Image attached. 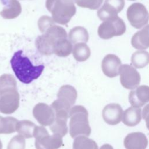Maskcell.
<instances>
[{"label":"cell","instance_id":"obj_26","mask_svg":"<svg viewBox=\"0 0 149 149\" xmlns=\"http://www.w3.org/2000/svg\"><path fill=\"white\" fill-rule=\"evenodd\" d=\"M132 65L136 68H143L149 62V55L145 51H138L134 52L131 57Z\"/></svg>","mask_w":149,"mask_h":149},{"label":"cell","instance_id":"obj_13","mask_svg":"<svg viewBox=\"0 0 149 149\" xmlns=\"http://www.w3.org/2000/svg\"><path fill=\"white\" fill-rule=\"evenodd\" d=\"M102 114L104 120L107 124L116 125L122 120L123 109L119 104L111 103L104 107Z\"/></svg>","mask_w":149,"mask_h":149},{"label":"cell","instance_id":"obj_20","mask_svg":"<svg viewBox=\"0 0 149 149\" xmlns=\"http://www.w3.org/2000/svg\"><path fill=\"white\" fill-rule=\"evenodd\" d=\"M132 46L137 49L143 50L148 47V26L136 33L131 40Z\"/></svg>","mask_w":149,"mask_h":149},{"label":"cell","instance_id":"obj_4","mask_svg":"<svg viewBox=\"0 0 149 149\" xmlns=\"http://www.w3.org/2000/svg\"><path fill=\"white\" fill-rule=\"evenodd\" d=\"M45 6L54 22L63 25L69 22L76 11L74 3L70 0H46Z\"/></svg>","mask_w":149,"mask_h":149},{"label":"cell","instance_id":"obj_18","mask_svg":"<svg viewBox=\"0 0 149 149\" xmlns=\"http://www.w3.org/2000/svg\"><path fill=\"white\" fill-rule=\"evenodd\" d=\"M3 4L5 6L0 12V15L3 19H13L21 13L22 6L17 0H6Z\"/></svg>","mask_w":149,"mask_h":149},{"label":"cell","instance_id":"obj_31","mask_svg":"<svg viewBox=\"0 0 149 149\" xmlns=\"http://www.w3.org/2000/svg\"><path fill=\"white\" fill-rule=\"evenodd\" d=\"M100 149H113V148L110 144H105L101 147Z\"/></svg>","mask_w":149,"mask_h":149},{"label":"cell","instance_id":"obj_28","mask_svg":"<svg viewBox=\"0 0 149 149\" xmlns=\"http://www.w3.org/2000/svg\"><path fill=\"white\" fill-rule=\"evenodd\" d=\"M79 6L88 8L91 10L97 9L102 4L103 0H70Z\"/></svg>","mask_w":149,"mask_h":149},{"label":"cell","instance_id":"obj_9","mask_svg":"<svg viewBox=\"0 0 149 149\" xmlns=\"http://www.w3.org/2000/svg\"><path fill=\"white\" fill-rule=\"evenodd\" d=\"M119 74L120 83L126 89H134L140 83V75L132 65L127 64L121 65L119 69Z\"/></svg>","mask_w":149,"mask_h":149},{"label":"cell","instance_id":"obj_11","mask_svg":"<svg viewBox=\"0 0 149 149\" xmlns=\"http://www.w3.org/2000/svg\"><path fill=\"white\" fill-rule=\"evenodd\" d=\"M124 6V0H105L104 5L97 11V16L102 21L110 19L117 16Z\"/></svg>","mask_w":149,"mask_h":149},{"label":"cell","instance_id":"obj_32","mask_svg":"<svg viewBox=\"0 0 149 149\" xmlns=\"http://www.w3.org/2000/svg\"><path fill=\"white\" fill-rule=\"evenodd\" d=\"M0 149H2V144L0 140Z\"/></svg>","mask_w":149,"mask_h":149},{"label":"cell","instance_id":"obj_5","mask_svg":"<svg viewBox=\"0 0 149 149\" xmlns=\"http://www.w3.org/2000/svg\"><path fill=\"white\" fill-rule=\"evenodd\" d=\"M63 38H67L66 31L63 27L54 24L49 27L43 34L37 37L35 41L36 47L41 54L50 55L54 54L56 41Z\"/></svg>","mask_w":149,"mask_h":149},{"label":"cell","instance_id":"obj_2","mask_svg":"<svg viewBox=\"0 0 149 149\" xmlns=\"http://www.w3.org/2000/svg\"><path fill=\"white\" fill-rule=\"evenodd\" d=\"M23 51L15 52L11 58L10 64L16 77L24 84H29L41 74L44 66H34L30 60L22 55Z\"/></svg>","mask_w":149,"mask_h":149},{"label":"cell","instance_id":"obj_27","mask_svg":"<svg viewBox=\"0 0 149 149\" xmlns=\"http://www.w3.org/2000/svg\"><path fill=\"white\" fill-rule=\"evenodd\" d=\"M73 149H98V146L93 140L84 136H80L75 137Z\"/></svg>","mask_w":149,"mask_h":149},{"label":"cell","instance_id":"obj_29","mask_svg":"<svg viewBox=\"0 0 149 149\" xmlns=\"http://www.w3.org/2000/svg\"><path fill=\"white\" fill-rule=\"evenodd\" d=\"M26 141L24 138L21 135L13 137L9 142L7 149H25Z\"/></svg>","mask_w":149,"mask_h":149},{"label":"cell","instance_id":"obj_1","mask_svg":"<svg viewBox=\"0 0 149 149\" xmlns=\"http://www.w3.org/2000/svg\"><path fill=\"white\" fill-rule=\"evenodd\" d=\"M20 96L17 83L13 75L3 74L0 76V112L14 113L19 107Z\"/></svg>","mask_w":149,"mask_h":149},{"label":"cell","instance_id":"obj_24","mask_svg":"<svg viewBox=\"0 0 149 149\" xmlns=\"http://www.w3.org/2000/svg\"><path fill=\"white\" fill-rule=\"evenodd\" d=\"M90 49L88 45L84 42L74 44L73 48V56L78 62H83L88 59L90 56Z\"/></svg>","mask_w":149,"mask_h":149},{"label":"cell","instance_id":"obj_23","mask_svg":"<svg viewBox=\"0 0 149 149\" xmlns=\"http://www.w3.org/2000/svg\"><path fill=\"white\" fill-rule=\"evenodd\" d=\"M36 125L32 122L27 120L18 121L16 127V131L24 138L33 137L34 132Z\"/></svg>","mask_w":149,"mask_h":149},{"label":"cell","instance_id":"obj_17","mask_svg":"<svg viewBox=\"0 0 149 149\" xmlns=\"http://www.w3.org/2000/svg\"><path fill=\"white\" fill-rule=\"evenodd\" d=\"M77 97L76 90L70 85L61 86L57 94V100L70 108L74 104Z\"/></svg>","mask_w":149,"mask_h":149},{"label":"cell","instance_id":"obj_25","mask_svg":"<svg viewBox=\"0 0 149 149\" xmlns=\"http://www.w3.org/2000/svg\"><path fill=\"white\" fill-rule=\"evenodd\" d=\"M18 120L12 116H0V134H10L16 132Z\"/></svg>","mask_w":149,"mask_h":149},{"label":"cell","instance_id":"obj_7","mask_svg":"<svg viewBox=\"0 0 149 149\" xmlns=\"http://www.w3.org/2000/svg\"><path fill=\"white\" fill-rule=\"evenodd\" d=\"M125 31L126 25L124 21L117 16L104 21L98 29V34L100 38L107 40L114 36H121Z\"/></svg>","mask_w":149,"mask_h":149},{"label":"cell","instance_id":"obj_34","mask_svg":"<svg viewBox=\"0 0 149 149\" xmlns=\"http://www.w3.org/2000/svg\"><path fill=\"white\" fill-rule=\"evenodd\" d=\"M130 1H135V0H130Z\"/></svg>","mask_w":149,"mask_h":149},{"label":"cell","instance_id":"obj_10","mask_svg":"<svg viewBox=\"0 0 149 149\" xmlns=\"http://www.w3.org/2000/svg\"><path fill=\"white\" fill-rule=\"evenodd\" d=\"M52 109L55 113V119L49 126L50 130L53 134L59 135L62 137L68 133L67 120L70 111L58 107H54Z\"/></svg>","mask_w":149,"mask_h":149},{"label":"cell","instance_id":"obj_15","mask_svg":"<svg viewBox=\"0 0 149 149\" xmlns=\"http://www.w3.org/2000/svg\"><path fill=\"white\" fill-rule=\"evenodd\" d=\"M129 100L133 107L139 108L144 105L149 100L148 86L141 85L131 91L129 94Z\"/></svg>","mask_w":149,"mask_h":149},{"label":"cell","instance_id":"obj_8","mask_svg":"<svg viewBox=\"0 0 149 149\" xmlns=\"http://www.w3.org/2000/svg\"><path fill=\"white\" fill-rule=\"evenodd\" d=\"M127 17L130 24L136 29H140L148 22V13L144 5L136 2L129 6Z\"/></svg>","mask_w":149,"mask_h":149},{"label":"cell","instance_id":"obj_22","mask_svg":"<svg viewBox=\"0 0 149 149\" xmlns=\"http://www.w3.org/2000/svg\"><path fill=\"white\" fill-rule=\"evenodd\" d=\"M89 36L87 30L83 27L76 26L72 29L69 33V39L71 43H86L88 41Z\"/></svg>","mask_w":149,"mask_h":149},{"label":"cell","instance_id":"obj_12","mask_svg":"<svg viewBox=\"0 0 149 149\" xmlns=\"http://www.w3.org/2000/svg\"><path fill=\"white\" fill-rule=\"evenodd\" d=\"M33 114L35 119L42 126H50L55 119V113L52 108L42 102H40L34 106Z\"/></svg>","mask_w":149,"mask_h":149},{"label":"cell","instance_id":"obj_33","mask_svg":"<svg viewBox=\"0 0 149 149\" xmlns=\"http://www.w3.org/2000/svg\"><path fill=\"white\" fill-rule=\"evenodd\" d=\"M6 0H2V2H3V4L6 2Z\"/></svg>","mask_w":149,"mask_h":149},{"label":"cell","instance_id":"obj_19","mask_svg":"<svg viewBox=\"0 0 149 149\" xmlns=\"http://www.w3.org/2000/svg\"><path fill=\"white\" fill-rule=\"evenodd\" d=\"M122 122L127 126H135L141 119V110L140 108L129 107L122 115Z\"/></svg>","mask_w":149,"mask_h":149},{"label":"cell","instance_id":"obj_30","mask_svg":"<svg viewBox=\"0 0 149 149\" xmlns=\"http://www.w3.org/2000/svg\"><path fill=\"white\" fill-rule=\"evenodd\" d=\"M54 24L55 22L52 18L48 16H42L38 20V29L42 33H44L49 27Z\"/></svg>","mask_w":149,"mask_h":149},{"label":"cell","instance_id":"obj_21","mask_svg":"<svg viewBox=\"0 0 149 149\" xmlns=\"http://www.w3.org/2000/svg\"><path fill=\"white\" fill-rule=\"evenodd\" d=\"M73 49L72 43L67 38H63L58 39L54 45V53L60 57L69 56Z\"/></svg>","mask_w":149,"mask_h":149},{"label":"cell","instance_id":"obj_14","mask_svg":"<svg viewBox=\"0 0 149 149\" xmlns=\"http://www.w3.org/2000/svg\"><path fill=\"white\" fill-rule=\"evenodd\" d=\"M121 66L119 58L114 54H108L103 59L101 68L103 73L108 77H115L119 74V69Z\"/></svg>","mask_w":149,"mask_h":149},{"label":"cell","instance_id":"obj_3","mask_svg":"<svg viewBox=\"0 0 149 149\" xmlns=\"http://www.w3.org/2000/svg\"><path fill=\"white\" fill-rule=\"evenodd\" d=\"M87 110L82 105H75L69 112V133L72 138L80 136H88L91 128L88 119Z\"/></svg>","mask_w":149,"mask_h":149},{"label":"cell","instance_id":"obj_16","mask_svg":"<svg viewBox=\"0 0 149 149\" xmlns=\"http://www.w3.org/2000/svg\"><path fill=\"white\" fill-rule=\"evenodd\" d=\"M123 144L126 149H146L148 140L144 133L133 132L125 137Z\"/></svg>","mask_w":149,"mask_h":149},{"label":"cell","instance_id":"obj_6","mask_svg":"<svg viewBox=\"0 0 149 149\" xmlns=\"http://www.w3.org/2000/svg\"><path fill=\"white\" fill-rule=\"evenodd\" d=\"M33 137H35L36 149H58L62 144V139L59 135H49L44 126L35 128Z\"/></svg>","mask_w":149,"mask_h":149}]
</instances>
